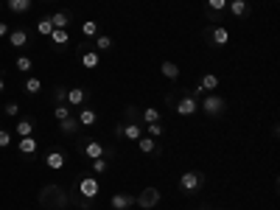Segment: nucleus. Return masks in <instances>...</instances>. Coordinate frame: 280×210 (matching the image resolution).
Here are the masks:
<instances>
[{
  "label": "nucleus",
  "mask_w": 280,
  "mask_h": 210,
  "mask_svg": "<svg viewBox=\"0 0 280 210\" xmlns=\"http://www.w3.org/2000/svg\"><path fill=\"white\" fill-rule=\"evenodd\" d=\"M51 22H54V28H67L70 25V14L67 11H56V14H51Z\"/></svg>",
  "instance_id": "18"
},
{
  "label": "nucleus",
  "mask_w": 280,
  "mask_h": 210,
  "mask_svg": "<svg viewBox=\"0 0 280 210\" xmlns=\"http://www.w3.org/2000/svg\"><path fill=\"white\" fill-rule=\"evenodd\" d=\"M110 202H112V208L115 210H129L134 205V196H129V193H115Z\"/></svg>",
  "instance_id": "11"
},
{
  "label": "nucleus",
  "mask_w": 280,
  "mask_h": 210,
  "mask_svg": "<svg viewBox=\"0 0 280 210\" xmlns=\"http://www.w3.org/2000/svg\"><path fill=\"white\" fill-rule=\"evenodd\" d=\"M0 115H3V112H0Z\"/></svg>",
  "instance_id": "39"
},
{
  "label": "nucleus",
  "mask_w": 280,
  "mask_h": 210,
  "mask_svg": "<svg viewBox=\"0 0 280 210\" xmlns=\"http://www.w3.org/2000/svg\"><path fill=\"white\" fill-rule=\"evenodd\" d=\"M76 121H78V126H93V123L98 121V115H95V110H90V107H81Z\"/></svg>",
  "instance_id": "12"
},
{
  "label": "nucleus",
  "mask_w": 280,
  "mask_h": 210,
  "mask_svg": "<svg viewBox=\"0 0 280 210\" xmlns=\"http://www.w3.org/2000/svg\"><path fill=\"white\" fill-rule=\"evenodd\" d=\"M199 110H205L207 115H222V112H224V98H222V95H216V93H210V95H205V98H202Z\"/></svg>",
  "instance_id": "2"
},
{
  "label": "nucleus",
  "mask_w": 280,
  "mask_h": 210,
  "mask_svg": "<svg viewBox=\"0 0 280 210\" xmlns=\"http://www.w3.org/2000/svg\"><path fill=\"white\" fill-rule=\"evenodd\" d=\"M67 157L65 152H48V157H45V166L51 168V171H59V168H65Z\"/></svg>",
  "instance_id": "8"
},
{
  "label": "nucleus",
  "mask_w": 280,
  "mask_h": 210,
  "mask_svg": "<svg viewBox=\"0 0 280 210\" xmlns=\"http://www.w3.org/2000/svg\"><path fill=\"white\" fill-rule=\"evenodd\" d=\"M14 67H17L20 73H28V70L34 67V62L28 59V56H17V65H14Z\"/></svg>",
  "instance_id": "30"
},
{
  "label": "nucleus",
  "mask_w": 280,
  "mask_h": 210,
  "mask_svg": "<svg viewBox=\"0 0 280 210\" xmlns=\"http://www.w3.org/2000/svg\"><path fill=\"white\" fill-rule=\"evenodd\" d=\"M9 9L14 11V14H22V11L31 9V0H9Z\"/></svg>",
  "instance_id": "24"
},
{
  "label": "nucleus",
  "mask_w": 280,
  "mask_h": 210,
  "mask_svg": "<svg viewBox=\"0 0 280 210\" xmlns=\"http://www.w3.org/2000/svg\"><path fill=\"white\" fill-rule=\"evenodd\" d=\"M179 188L185 191V193H196L202 188V174L199 171H185L182 177H179Z\"/></svg>",
  "instance_id": "1"
},
{
  "label": "nucleus",
  "mask_w": 280,
  "mask_h": 210,
  "mask_svg": "<svg viewBox=\"0 0 280 210\" xmlns=\"http://www.w3.org/2000/svg\"><path fill=\"white\" fill-rule=\"evenodd\" d=\"M98 54H95V51H87V54H81V67H84V70H95V67H98Z\"/></svg>",
  "instance_id": "16"
},
{
  "label": "nucleus",
  "mask_w": 280,
  "mask_h": 210,
  "mask_svg": "<svg viewBox=\"0 0 280 210\" xmlns=\"http://www.w3.org/2000/svg\"><path fill=\"white\" fill-rule=\"evenodd\" d=\"M146 134H149V137H160V134H163V123H146Z\"/></svg>",
  "instance_id": "33"
},
{
  "label": "nucleus",
  "mask_w": 280,
  "mask_h": 210,
  "mask_svg": "<svg viewBox=\"0 0 280 210\" xmlns=\"http://www.w3.org/2000/svg\"><path fill=\"white\" fill-rule=\"evenodd\" d=\"M137 149H140L143 154H157V143H154V137H149V134H143V137L137 140Z\"/></svg>",
  "instance_id": "15"
},
{
  "label": "nucleus",
  "mask_w": 280,
  "mask_h": 210,
  "mask_svg": "<svg viewBox=\"0 0 280 210\" xmlns=\"http://www.w3.org/2000/svg\"><path fill=\"white\" fill-rule=\"evenodd\" d=\"M81 152H84V157H87V160H98V157H107V149H104L98 140H90V143H84V149H81Z\"/></svg>",
  "instance_id": "7"
},
{
  "label": "nucleus",
  "mask_w": 280,
  "mask_h": 210,
  "mask_svg": "<svg viewBox=\"0 0 280 210\" xmlns=\"http://www.w3.org/2000/svg\"><path fill=\"white\" fill-rule=\"evenodd\" d=\"M227 9H230V14H233V17H238V20L249 14V6H246V0H227Z\"/></svg>",
  "instance_id": "10"
},
{
  "label": "nucleus",
  "mask_w": 280,
  "mask_h": 210,
  "mask_svg": "<svg viewBox=\"0 0 280 210\" xmlns=\"http://www.w3.org/2000/svg\"><path fill=\"white\" fill-rule=\"evenodd\" d=\"M78 193H81L84 199H95V196L101 193L98 179H95V177H84L81 182H78Z\"/></svg>",
  "instance_id": "3"
},
{
  "label": "nucleus",
  "mask_w": 280,
  "mask_h": 210,
  "mask_svg": "<svg viewBox=\"0 0 280 210\" xmlns=\"http://www.w3.org/2000/svg\"><path fill=\"white\" fill-rule=\"evenodd\" d=\"M81 34H84V37H98V22H95V20H84V22H81Z\"/></svg>",
  "instance_id": "25"
},
{
  "label": "nucleus",
  "mask_w": 280,
  "mask_h": 210,
  "mask_svg": "<svg viewBox=\"0 0 280 210\" xmlns=\"http://www.w3.org/2000/svg\"><path fill=\"white\" fill-rule=\"evenodd\" d=\"M107 166H110V163H107V157L93 160V174H104V171H107Z\"/></svg>",
  "instance_id": "34"
},
{
  "label": "nucleus",
  "mask_w": 280,
  "mask_h": 210,
  "mask_svg": "<svg viewBox=\"0 0 280 210\" xmlns=\"http://www.w3.org/2000/svg\"><path fill=\"white\" fill-rule=\"evenodd\" d=\"M143 121L146 123H160V110H157V107H146V110H143Z\"/></svg>",
  "instance_id": "26"
},
{
  "label": "nucleus",
  "mask_w": 280,
  "mask_h": 210,
  "mask_svg": "<svg viewBox=\"0 0 280 210\" xmlns=\"http://www.w3.org/2000/svg\"><path fill=\"white\" fill-rule=\"evenodd\" d=\"M210 37H213V42H216V45H227V42H230V31L222 28V25H219V28H213Z\"/></svg>",
  "instance_id": "19"
},
{
  "label": "nucleus",
  "mask_w": 280,
  "mask_h": 210,
  "mask_svg": "<svg viewBox=\"0 0 280 210\" xmlns=\"http://www.w3.org/2000/svg\"><path fill=\"white\" fill-rule=\"evenodd\" d=\"M59 123H62V132H65V134H73V132H76V126H78L76 118H65V121H59Z\"/></svg>",
  "instance_id": "31"
},
{
  "label": "nucleus",
  "mask_w": 280,
  "mask_h": 210,
  "mask_svg": "<svg viewBox=\"0 0 280 210\" xmlns=\"http://www.w3.org/2000/svg\"><path fill=\"white\" fill-rule=\"evenodd\" d=\"M54 118H56V121H65V118H70V107H65V104H56V107H54Z\"/></svg>",
  "instance_id": "29"
},
{
  "label": "nucleus",
  "mask_w": 280,
  "mask_h": 210,
  "mask_svg": "<svg viewBox=\"0 0 280 210\" xmlns=\"http://www.w3.org/2000/svg\"><path fill=\"white\" fill-rule=\"evenodd\" d=\"M157 202H160V191L157 188H146L140 196H134V205H140L143 210H151Z\"/></svg>",
  "instance_id": "5"
},
{
  "label": "nucleus",
  "mask_w": 280,
  "mask_h": 210,
  "mask_svg": "<svg viewBox=\"0 0 280 210\" xmlns=\"http://www.w3.org/2000/svg\"><path fill=\"white\" fill-rule=\"evenodd\" d=\"M95 48H98V51H110V48H112V37L98 34V37H95Z\"/></svg>",
  "instance_id": "28"
},
{
  "label": "nucleus",
  "mask_w": 280,
  "mask_h": 210,
  "mask_svg": "<svg viewBox=\"0 0 280 210\" xmlns=\"http://www.w3.org/2000/svg\"><path fill=\"white\" fill-rule=\"evenodd\" d=\"M11 146V132L9 129H0V149H9Z\"/></svg>",
  "instance_id": "36"
},
{
  "label": "nucleus",
  "mask_w": 280,
  "mask_h": 210,
  "mask_svg": "<svg viewBox=\"0 0 280 210\" xmlns=\"http://www.w3.org/2000/svg\"><path fill=\"white\" fill-rule=\"evenodd\" d=\"M207 9L210 11H224L227 9V0H207Z\"/></svg>",
  "instance_id": "35"
},
{
  "label": "nucleus",
  "mask_w": 280,
  "mask_h": 210,
  "mask_svg": "<svg viewBox=\"0 0 280 210\" xmlns=\"http://www.w3.org/2000/svg\"><path fill=\"white\" fill-rule=\"evenodd\" d=\"M196 110H199V104H196V98H193V95H182V98L177 101V112L182 115V118L193 115Z\"/></svg>",
  "instance_id": "6"
},
{
  "label": "nucleus",
  "mask_w": 280,
  "mask_h": 210,
  "mask_svg": "<svg viewBox=\"0 0 280 210\" xmlns=\"http://www.w3.org/2000/svg\"><path fill=\"white\" fill-rule=\"evenodd\" d=\"M3 37H9V25H6V22H0V39H3Z\"/></svg>",
  "instance_id": "37"
},
{
  "label": "nucleus",
  "mask_w": 280,
  "mask_h": 210,
  "mask_svg": "<svg viewBox=\"0 0 280 210\" xmlns=\"http://www.w3.org/2000/svg\"><path fill=\"white\" fill-rule=\"evenodd\" d=\"M37 31L42 34V37H51V31H54V22H51V17H45V20L37 22Z\"/></svg>",
  "instance_id": "27"
},
{
  "label": "nucleus",
  "mask_w": 280,
  "mask_h": 210,
  "mask_svg": "<svg viewBox=\"0 0 280 210\" xmlns=\"http://www.w3.org/2000/svg\"><path fill=\"white\" fill-rule=\"evenodd\" d=\"M25 42H28V34L22 31V28L9 31V45H11V48H25Z\"/></svg>",
  "instance_id": "13"
},
{
  "label": "nucleus",
  "mask_w": 280,
  "mask_h": 210,
  "mask_svg": "<svg viewBox=\"0 0 280 210\" xmlns=\"http://www.w3.org/2000/svg\"><path fill=\"white\" fill-rule=\"evenodd\" d=\"M22 87H25V93H28V95H37V93L42 90V81H39L37 76H28V78H25V84H22Z\"/></svg>",
  "instance_id": "22"
},
{
  "label": "nucleus",
  "mask_w": 280,
  "mask_h": 210,
  "mask_svg": "<svg viewBox=\"0 0 280 210\" xmlns=\"http://www.w3.org/2000/svg\"><path fill=\"white\" fill-rule=\"evenodd\" d=\"M17 152H20V154H25V157H31L34 152H37V140H34V137H20Z\"/></svg>",
  "instance_id": "14"
},
{
  "label": "nucleus",
  "mask_w": 280,
  "mask_h": 210,
  "mask_svg": "<svg viewBox=\"0 0 280 210\" xmlns=\"http://www.w3.org/2000/svg\"><path fill=\"white\" fill-rule=\"evenodd\" d=\"M3 115H9V118H17V115H20V104H17V101H9V104L3 107Z\"/></svg>",
  "instance_id": "32"
},
{
  "label": "nucleus",
  "mask_w": 280,
  "mask_h": 210,
  "mask_svg": "<svg viewBox=\"0 0 280 210\" xmlns=\"http://www.w3.org/2000/svg\"><path fill=\"white\" fill-rule=\"evenodd\" d=\"M115 134H121V137H126V140H134V143H137V140H140V137H143V129H140V126H137V123H121V126H115Z\"/></svg>",
  "instance_id": "4"
},
{
  "label": "nucleus",
  "mask_w": 280,
  "mask_h": 210,
  "mask_svg": "<svg viewBox=\"0 0 280 210\" xmlns=\"http://www.w3.org/2000/svg\"><path fill=\"white\" fill-rule=\"evenodd\" d=\"M160 70H163V76L171 78V81H177V78H179V67L174 65V62H163V65H160Z\"/></svg>",
  "instance_id": "21"
},
{
  "label": "nucleus",
  "mask_w": 280,
  "mask_h": 210,
  "mask_svg": "<svg viewBox=\"0 0 280 210\" xmlns=\"http://www.w3.org/2000/svg\"><path fill=\"white\" fill-rule=\"evenodd\" d=\"M48 39H51L54 45H67V42H70V34H67V28H54Z\"/></svg>",
  "instance_id": "17"
},
{
  "label": "nucleus",
  "mask_w": 280,
  "mask_h": 210,
  "mask_svg": "<svg viewBox=\"0 0 280 210\" xmlns=\"http://www.w3.org/2000/svg\"><path fill=\"white\" fill-rule=\"evenodd\" d=\"M65 98L70 101L73 107H84V104H87V90L73 87V90H67V93H65Z\"/></svg>",
  "instance_id": "9"
},
{
  "label": "nucleus",
  "mask_w": 280,
  "mask_h": 210,
  "mask_svg": "<svg viewBox=\"0 0 280 210\" xmlns=\"http://www.w3.org/2000/svg\"><path fill=\"white\" fill-rule=\"evenodd\" d=\"M3 87H6V84H3V78H0V93H3Z\"/></svg>",
  "instance_id": "38"
},
{
  "label": "nucleus",
  "mask_w": 280,
  "mask_h": 210,
  "mask_svg": "<svg viewBox=\"0 0 280 210\" xmlns=\"http://www.w3.org/2000/svg\"><path fill=\"white\" fill-rule=\"evenodd\" d=\"M199 87H202V90H207V93L219 90V76H216V73H207V76L199 81Z\"/></svg>",
  "instance_id": "20"
},
{
  "label": "nucleus",
  "mask_w": 280,
  "mask_h": 210,
  "mask_svg": "<svg viewBox=\"0 0 280 210\" xmlns=\"http://www.w3.org/2000/svg\"><path fill=\"white\" fill-rule=\"evenodd\" d=\"M17 134H20V137H31V134H34V123L28 121V118L17 121Z\"/></svg>",
  "instance_id": "23"
}]
</instances>
